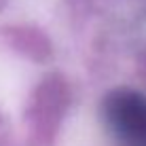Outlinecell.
Listing matches in <instances>:
<instances>
[{
  "mask_svg": "<svg viewBox=\"0 0 146 146\" xmlns=\"http://www.w3.org/2000/svg\"><path fill=\"white\" fill-rule=\"evenodd\" d=\"M110 133L123 146H146V95L121 89L104 104Z\"/></svg>",
  "mask_w": 146,
  "mask_h": 146,
  "instance_id": "cell-1",
  "label": "cell"
}]
</instances>
